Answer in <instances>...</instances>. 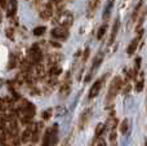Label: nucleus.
Returning a JSON list of instances; mask_svg holds the SVG:
<instances>
[{
  "label": "nucleus",
  "instance_id": "obj_18",
  "mask_svg": "<svg viewBox=\"0 0 147 146\" xmlns=\"http://www.w3.org/2000/svg\"><path fill=\"white\" fill-rule=\"evenodd\" d=\"M10 105H12V102H10L9 100H7V98H0V113L8 111Z\"/></svg>",
  "mask_w": 147,
  "mask_h": 146
},
{
  "label": "nucleus",
  "instance_id": "obj_20",
  "mask_svg": "<svg viewBox=\"0 0 147 146\" xmlns=\"http://www.w3.org/2000/svg\"><path fill=\"white\" fill-rule=\"evenodd\" d=\"M98 3H99V0H90V1L88 3V13H89V16H93V13H94V10H96V8H97V5H98Z\"/></svg>",
  "mask_w": 147,
  "mask_h": 146
},
{
  "label": "nucleus",
  "instance_id": "obj_10",
  "mask_svg": "<svg viewBox=\"0 0 147 146\" xmlns=\"http://www.w3.org/2000/svg\"><path fill=\"white\" fill-rule=\"evenodd\" d=\"M119 27H120V20H119V18H116V20H115V22H114V25H112V30H111V35H110V39H109V41H107L109 47L114 44L115 39H116V36H117V31H119Z\"/></svg>",
  "mask_w": 147,
  "mask_h": 146
},
{
  "label": "nucleus",
  "instance_id": "obj_22",
  "mask_svg": "<svg viewBox=\"0 0 147 146\" xmlns=\"http://www.w3.org/2000/svg\"><path fill=\"white\" fill-rule=\"evenodd\" d=\"M45 31H47V27H45V26H38V27L34 28L32 34H34L35 36H41V35H44V34H45Z\"/></svg>",
  "mask_w": 147,
  "mask_h": 146
},
{
  "label": "nucleus",
  "instance_id": "obj_16",
  "mask_svg": "<svg viewBox=\"0 0 147 146\" xmlns=\"http://www.w3.org/2000/svg\"><path fill=\"white\" fill-rule=\"evenodd\" d=\"M41 131H43V123H41V122H39V123H36L35 129L32 131V136H31V140H32L34 142H38L39 141L40 135H41Z\"/></svg>",
  "mask_w": 147,
  "mask_h": 146
},
{
  "label": "nucleus",
  "instance_id": "obj_17",
  "mask_svg": "<svg viewBox=\"0 0 147 146\" xmlns=\"http://www.w3.org/2000/svg\"><path fill=\"white\" fill-rule=\"evenodd\" d=\"M114 3L115 0H107V4L105 7V10H103V20L107 21V18L110 17L111 14V10H112V7H114Z\"/></svg>",
  "mask_w": 147,
  "mask_h": 146
},
{
  "label": "nucleus",
  "instance_id": "obj_37",
  "mask_svg": "<svg viewBox=\"0 0 147 146\" xmlns=\"http://www.w3.org/2000/svg\"><path fill=\"white\" fill-rule=\"evenodd\" d=\"M1 21H3V16H1V10H0V25H1Z\"/></svg>",
  "mask_w": 147,
  "mask_h": 146
},
{
  "label": "nucleus",
  "instance_id": "obj_28",
  "mask_svg": "<svg viewBox=\"0 0 147 146\" xmlns=\"http://www.w3.org/2000/svg\"><path fill=\"white\" fill-rule=\"evenodd\" d=\"M52 113H53V110H52V109H47V110L43 111V114H41V118H43L44 120H48V119L52 116Z\"/></svg>",
  "mask_w": 147,
  "mask_h": 146
},
{
  "label": "nucleus",
  "instance_id": "obj_3",
  "mask_svg": "<svg viewBox=\"0 0 147 146\" xmlns=\"http://www.w3.org/2000/svg\"><path fill=\"white\" fill-rule=\"evenodd\" d=\"M121 87H123L121 78H120V76H115L114 79H112L110 87H109V92H107V97H106L107 102H112V101L115 100V97L117 96V93H119V91L121 89Z\"/></svg>",
  "mask_w": 147,
  "mask_h": 146
},
{
  "label": "nucleus",
  "instance_id": "obj_11",
  "mask_svg": "<svg viewBox=\"0 0 147 146\" xmlns=\"http://www.w3.org/2000/svg\"><path fill=\"white\" fill-rule=\"evenodd\" d=\"M142 34H143V31H141V34L137 36V38H134L132 41H130V44L128 45V49H127V53L129 54V56H132L133 53H134L136 51H137V48H138V44H140V40H141V38H142Z\"/></svg>",
  "mask_w": 147,
  "mask_h": 146
},
{
  "label": "nucleus",
  "instance_id": "obj_35",
  "mask_svg": "<svg viewBox=\"0 0 147 146\" xmlns=\"http://www.w3.org/2000/svg\"><path fill=\"white\" fill-rule=\"evenodd\" d=\"M97 146H107V145H106V141H105V140H99V141H98V145H97Z\"/></svg>",
  "mask_w": 147,
  "mask_h": 146
},
{
  "label": "nucleus",
  "instance_id": "obj_34",
  "mask_svg": "<svg viewBox=\"0 0 147 146\" xmlns=\"http://www.w3.org/2000/svg\"><path fill=\"white\" fill-rule=\"evenodd\" d=\"M7 3H8V0H0V8L5 9V7H7Z\"/></svg>",
  "mask_w": 147,
  "mask_h": 146
},
{
  "label": "nucleus",
  "instance_id": "obj_14",
  "mask_svg": "<svg viewBox=\"0 0 147 146\" xmlns=\"http://www.w3.org/2000/svg\"><path fill=\"white\" fill-rule=\"evenodd\" d=\"M92 115V110L90 109H88V110H85L83 114L80 115V119H79V129H83L84 127H85V124L88 123L89 118H90Z\"/></svg>",
  "mask_w": 147,
  "mask_h": 146
},
{
  "label": "nucleus",
  "instance_id": "obj_25",
  "mask_svg": "<svg viewBox=\"0 0 147 146\" xmlns=\"http://www.w3.org/2000/svg\"><path fill=\"white\" fill-rule=\"evenodd\" d=\"M106 30H107V25H102L101 27L98 28V31H97V39H98V40H101V39L103 38Z\"/></svg>",
  "mask_w": 147,
  "mask_h": 146
},
{
  "label": "nucleus",
  "instance_id": "obj_12",
  "mask_svg": "<svg viewBox=\"0 0 147 146\" xmlns=\"http://www.w3.org/2000/svg\"><path fill=\"white\" fill-rule=\"evenodd\" d=\"M70 91H71V82L69 80V75H67L63 84H62V87H61V89H59V96H61L62 98L67 97V96L70 95Z\"/></svg>",
  "mask_w": 147,
  "mask_h": 146
},
{
  "label": "nucleus",
  "instance_id": "obj_15",
  "mask_svg": "<svg viewBox=\"0 0 147 146\" xmlns=\"http://www.w3.org/2000/svg\"><path fill=\"white\" fill-rule=\"evenodd\" d=\"M18 1L17 0H10V1L7 3V13H8V17H13V16L16 14V12H17V7H18Z\"/></svg>",
  "mask_w": 147,
  "mask_h": 146
},
{
  "label": "nucleus",
  "instance_id": "obj_27",
  "mask_svg": "<svg viewBox=\"0 0 147 146\" xmlns=\"http://www.w3.org/2000/svg\"><path fill=\"white\" fill-rule=\"evenodd\" d=\"M66 113H67V110H66L65 106H58V107L56 109V115L57 116H63V115H66Z\"/></svg>",
  "mask_w": 147,
  "mask_h": 146
},
{
  "label": "nucleus",
  "instance_id": "obj_8",
  "mask_svg": "<svg viewBox=\"0 0 147 146\" xmlns=\"http://www.w3.org/2000/svg\"><path fill=\"white\" fill-rule=\"evenodd\" d=\"M102 61H103V53H99V54H97V57H96V58H94V61H93V65H92L90 72H89V74L86 75V78H85V82H89V80L92 79V76H93V75L96 74L97 69H98V67H99V65L102 64Z\"/></svg>",
  "mask_w": 147,
  "mask_h": 146
},
{
  "label": "nucleus",
  "instance_id": "obj_7",
  "mask_svg": "<svg viewBox=\"0 0 147 146\" xmlns=\"http://www.w3.org/2000/svg\"><path fill=\"white\" fill-rule=\"evenodd\" d=\"M51 34L54 39H58V40H67V38H69V28L63 27V26H56V27L51 31Z\"/></svg>",
  "mask_w": 147,
  "mask_h": 146
},
{
  "label": "nucleus",
  "instance_id": "obj_6",
  "mask_svg": "<svg viewBox=\"0 0 147 146\" xmlns=\"http://www.w3.org/2000/svg\"><path fill=\"white\" fill-rule=\"evenodd\" d=\"M41 59H43V53H41V49L39 48V44H34V45L31 47L30 52H28L27 61L30 62L31 65H36V64H40Z\"/></svg>",
  "mask_w": 147,
  "mask_h": 146
},
{
  "label": "nucleus",
  "instance_id": "obj_21",
  "mask_svg": "<svg viewBox=\"0 0 147 146\" xmlns=\"http://www.w3.org/2000/svg\"><path fill=\"white\" fill-rule=\"evenodd\" d=\"M61 72H62V69H61V66H58V65H53V66H52V69L49 70V75H51L52 78L58 76Z\"/></svg>",
  "mask_w": 147,
  "mask_h": 146
},
{
  "label": "nucleus",
  "instance_id": "obj_32",
  "mask_svg": "<svg viewBox=\"0 0 147 146\" xmlns=\"http://www.w3.org/2000/svg\"><path fill=\"white\" fill-rule=\"evenodd\" d=\"M88 56H89V48H86V49H85V52H84V56H83V61H84V62L86 61Z\"/></svg>",
  "mask_w": 147,
  "mask_h": 146
},
{
  "label": "nucleus",
  "instance_id": "obj_5",
  "mask_svg": "<svg viewBox=\"0 0 147 146\" xmlns=\"http://www.w3.org/2000/svg\"><path fill=\"white\" fill-rule=\"evenodd\" d=\"M54 22L58 23V26H63V27H70L74 23V16L71 12H65V13H58L54 14Z\"/></svg>",
  "mask_w": 147,
  "mask_h": 146
},
{
  "label": "nucleus",
  "instance_id": "obj_13",
  "mask_svg": "<svg viewBox=\"0 0 147 146\" xmlns=\"http://www.w3.org/2000/svg\"><path fill=\"white\" fill-rule=\"evenodd\" d=\"M53 16H54L53 9L51 8V5H49V4L44 5L43 9L40 10V18H41V20H51Z\"/></svg>",
  "mask_w": 147,
  "mask_h": 146
},
{
  "label": "nucleus",
  "instance_id": "obj_26",
  "mask_svg": "<svg viewBox=\"0 0 147 146\" xmlns=\"http://www.w3.org/2000/svg\"><path fill=\"white\" fill-rule=\"evenodd\" d=\"M18 61H17V57L14 56V54H10V59H9V65H8V67L9 69H14L16 66H17Z\"/></svg>",
  "mask_w": 147,
  "mask_h": 146
},
{
  "label": "nucleus",
  "instance_id": "obj_24",
  "mask_svg": "<svg viewBox=\"0 0 147 146\" xmlns=\"http://www.w3.org/2000/svg\"><path fill=\"white\" fill-rule=\"evenodd\" d=\"M128 128H129V120H128V119H124L123 123H121V126H120V132H121L123 135H127Z\"/></svg>",
  "mask_w": 147,
  "mask_h": 146
},
{
  "label": "nucleus",
  "instance_id": "obj_30",
  "mask_svg": "<svg viewBox=\"0 0 147 146\" xmlns=\"http://www.w3.org/2000/svg\"><path fill=\"white\" fill-rule=\"evenodd\" d=\"M5 34H7V36H8V39H10V40H14V30L13 28H7L5 30Z\"/></svg>",
  "mask_w": 147,
  "mask_h": 146
},
{
  "label": "nucleus",
  "instance_id": "obj_29",
  "mask_svg": "<svg viewBox=\"0 0 147 146\" xmlns=\"http://www.w3.org/2000/svg\"><path fill=\"white\" fill-rule=\"evenodd\" d=\"M103 131H105V124H99V126L96 128V139H97L98 136H101Z\"/></svg>",
  "mask_w": 147,
  "mask_h": 146
},
{
  "label": "nucleus",
  "instance_id": "obj_33",
  "mask_svg": "<svg viewBox=\"0 0 147 146\" xmlns=\"http://www.w3.org/2000/svg\"><path fill=\"white\" fill-rule=\"evenodd\" d=\"M115 139H116V132L112 131L111 132V136H110V140H111V142H115Z\"/></svg>",
  "mask_w": 147,
  "mask_h": 146
},
{
  "label": "nucleus",
  "instance_id": "obj_38",
  "mask_svg": "<svg viewBox=\"0 0 147 146\" xmlns=\"http://www.w3.org/2000/svg\"><path fill=\"white\" fill-rule=\"evenodd\" d=\"M69 1H72V0H69Z\"/></svg>",
  "mask_w": 147,
  "mask_h": 146
},
{
  "label": "nucleus",
  "instance_id": "obj_9",
  "mask_svg": "<svg viewBox=\"0 0 147 146\" xmlns=\"http://www.w3.org/2000/svg\"><path fill=\"white\" fill-rule=\"evenodd\" d=\"M105 78H106V75H105L103 78H101V79H98L96 83H94L93 85H92L90 91H89V93H88V98H89V100H92V98H94V97H96V96H98L99 91H101L102 85H103Z\"/></svg>",
  "mask_w": 147,
  "mask_h": 146
},
{
  "label": "nucleus",
  "instance_id": "obj_19",
  "mask_svg": "<svg viewBox=\"0 0 147 146\" xmlns=\"http://www.w3.org/2000/svg\"><path fill=\"white\" fill-rule=\"evenodd\" d=\"M31 136H32V129L28 127L25 131L22 132V136H21V141L22 142H27L28 140H31Z\"/></svg>",
  "mask_w": 147,
  "mask_h": 146
},
{
  "label": "nucleus",
  "instance_id": "obj_2",
  "mask_svg": "<svg viewBox=\"0 0 147 146\" xmlns=\"http://www.w3.org/2000/svg\"><path fill=\"white\" fill-rule=\"evenodd\" d=\"M57 141H58V126L53 124L51 128L47 129L41 146H56Z\"/></svg>",
  "mask_w": 147,
  "mask_h": 146
},
{
  "label": "nucleus",
  "instance_id": "obj_31",
  "mask_svg": "<svg viewBox=\"0 0 147 146\" xmlns=\"http://www.w3.org/2000/svg\"><path fill=\"white\" fill-rule=\"evenodd\" d=\"M143 85H145V80H143V79H141L140 82L137 83V85H136V91H137V92H142V89H143Z\"/></svg>",
  "mask_w": 147,
  "mask_h": 146
},
{
  "label": "nucleus",
  "instance_id": "obj_4",
  "mask_svg": "<svg viewBox=\"0 0 147 146\" xmlns=\"http://www.w3.org/2000/svg\"><path fill=\"white\" fill-rule=\"evenodd\" d=\"M21 144V140L18 139V135H13L10 132L3 131L0 135V145L1 146H18Z\"/></svg>",
  "mask_w": 147,
  "mask_h": 146
},
{
  "label": "nucleus",
  "instance_id": "obj_1",
  "mask_svg": "<svg viewBox=\"0 0 147 146\" xmlns=\"http://www.w3.org/2000/svg\"><path fill=\"white\" fill-rule=\"evenodd\" d=\"M16 114L22 123H31V119L35 115V106L28 101H22L18 109L16 110Z\"/></svg>",
  "mask_w": 147,
  "mask_h": 146
},
{
  "label": "nucleus",
  "instance_id": "obj_23",
  "mask_svg": "<svg viewBox=\"0 0 147 146\" xmlns=\"http://www.w3.org/2000/svg\"><path fill=\"white\" fill-rule=\"evenodd\" d=\"M61 54H51V56L48 57V61H49V64H52V65H57V62H59L61 61Z\"/></svg>",
  "mask_w": 147,
  "mask_h": 146
},
{
  "label": "nucleus",
  "instance_id": "obj_36",
  "mask_svg": "<svg viewBox=\"0 0 147 146\" xmlns=\"http://www.w3.org/2000/svg\"><path fill=\"white\" fill-rule=\"evenodd\" d=\"M130 88H132V87H130V84H127V85H125V88H124V93H128V92H129Z\"/></svg>",
  "mask_w": 147,
  "mask_h": 146
}]
</instances>
